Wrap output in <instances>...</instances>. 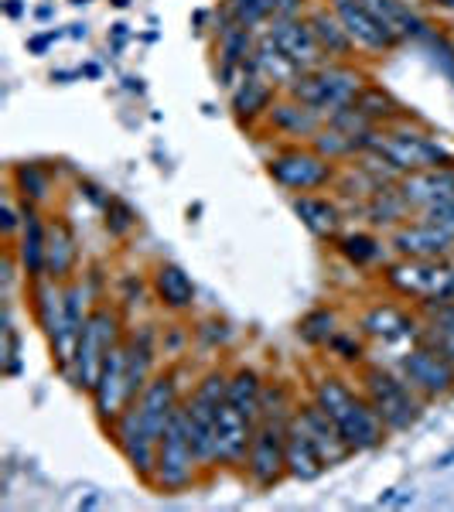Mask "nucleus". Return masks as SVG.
<instances>
[{
    "label": "nucleus",
    "mask_w": 454,
    "mask_h": 512,
    "mask_svg": "<svg viewBox=\"0 0 454 512\" xmlns=\"http://www.w3.org/2000/svg\"><path fill=\"white\" fill-rule=\"evenodd\" d=\"M55 38H59V35H55V31H48V35H38V38H31V41H28L31 55H41V52H45L48 45H52Z\"/></svg>",
    "instance_id": "49"
},
{
    "label": "nucleus",
    "mask_w": 454,
    "mask_h": 512,
    "mask_svg": "<svg viewBox=\"0 0 454 512\" xmlns=\"http://www.w3.org/2000/svg\"><path fill=\"white\" fill-rule=\"evenodd\" d=\"M328 7L338 14V21L345 24V31H349V38L356 41V48L362 55L379 59V55H386L403 45V38L393 35L386 24H379L362 0H328Z\"/></svg>",
    "instance_id": "14"
},
{
    "label": "nucleus",
    "mask_w": 454,
    "mask_h": 512,
    "mask_svg": "<svg viewBox=\"0 0 454 512\" xmlns=\"http://www.w3.org/2000/svg\"><path fill=\"white\" fill-rule=\"evenodd\" d=\"M123 335L127 332H123V321L117 315V308H110V304H96V308L89 311L86 328H82V335H79L76 362H72V373H69L76 390L93 393L106 355L123 342Z\"/></svg>",
    "instance_id": "8"
},
{
    "label": "nucleus",
    "mask_w": 454,
    "mask_h": 512,
    "mask_svg": "<svg viewBox=\"0 0 454 512\" xmlns=\"http://www.w3.org/2000/svg\"><path fill=\"white\" fill-rule=\"evenodd\" d=\"M427 222H434V226H441L444 233H451L454 236V198H448V202H441V205H434V209H427V212H420Z\"/></svg>",
    "instance_id": "46"
},
{
    "label": "nucleus",
    "mask_w": 454,
    "mask_h": 512,
    "mask_svg": "<svg viewBox=\"0 0 454 512\" xmlns=\"http://www.w3.org/2000/svg\"><path fill=\"white\" fill-rule=\"evenodd\" d=\"M263 31H267V35L274 38V45H277L280 52H284L287 59H291L301 72L318 69V65H325V62H328V55L321 52L315 31H311V24H308V18H304V14H301V18H274Z\"/></svg>",
    "instance_id": "17"
},
{
    "label": "nucleus",
    "mask_w": 454,
    "mask_h": 512,
    "mask_svg": "<svg viewBox=\"0 0 454 512\" xmlns=\"http://www.w3.org/2000/svg\"><path fill=\"white\" fill-rule=\"evenodd\" d=\"M356 383L359 390L366 393V400L373 403V410L383 417L386 431L390 434H403L410 427L420 424L427 403L410 390V383L403 379L396 369L383 366V362H362L356 369Z\"/></svg>",
    "instance_id": "3"
},
{
    "label": "nucleus",
    "mask_w": 454,
    "mask_h": 512,
    "mask_svg": "<svg viewBox=\"0 0 454 512\" xmlns=\"http://www.w3.org/2000/svg\"><path fill=\"white\" fill-rule=\"evenodd\" d=\"M250 69L257 72V76H263L270 82V86H277L280 93H287V89L294 86V79L301 76V69L287 59L284 52L274 45V38L267 35V31H260V38H257V52H253V59H250Z\"/></svg>",
    "instance_id": "32"
},
{
    "label": "nucleus",
    "mask_w": 454,
    "mask_h": 512,
    "mask_svg": "<svg viewBox=\"0 0 454 512\" xmlns=\"http://www.w3.org/2000/svg\"><path fill=\"white\" fill-rule=\"evenodd\" d=\"M226 386H229L226 369H209V373L198 376V383L185 393V400H181L188 437H192L195 454L205 472L219 468L216 465V417H219L222 400H226Z\"/></svg>",
    "instance_id": "6"
},
{
    "label": "nucleus",
    "mask_w": 454,
    "mask_h": 512,
    "mask_svg": "<svg viewBox=\"0 0 454 512\" xmlns=\"http://www.w3.org/2000/svg\"><path fill=\"white\" fill-rule=\"evenodd\" d=\"M441 65H444V72L454 79V45L451 48H444V59H441Z\"/></svg>",
    "instance_id": "50"
},
{
    "label": "nucleus",
    "mask_w": 454,
    "mask_h": 512,
    "mask_svg": "<svg viewBox=\"0 0 454 512\" xmlns=\"http://www.w3.org/2000/svg\"><path fill=\"white\" fill-rule=\"evenodd\" d=\"M451 45H454V41H451Z\"/></svg>",
    "instance_id": "55"
},
{
    "label": "nucleus",
    "mask_w": 454,
    "mask_h": 512,
    "mask_svg": "<svg viewBox=\"0 0 454 512\" xmlns=\"http://www.w3.org/2000/svg\"><path fill=\"white\" fill-rule=\"evenodd\" d=\"M396 373L407 379L410 390L424 403H444L454 396V362L424 338L410 342V349L400 352Z\"/></svg>",
    "instance_id": "11"
},
{
    "label": "nucleus",
    "mask_w": 454,
    "mask_h": 512,
    "mask_svg": "<svg viewBox=\"0 0 454 512\" xmlns=\"http://www.w3.org/2000/svg\"><path fill=\"white\" fill-rule=\"evenodd\" d=\"M76 267H79L76 229L62 216H55L48 222V236H45V277L69 284V280H76Z\"/></svg>",
    "instance_id": "26"
},
{
    "label": "nucleus",
    "mask_w": 454,
    "mask_h": 512,
    "mask_svg": "<svg viewBox=\"0 0 454 512\" xmlns=\"http://www.w3.org/2000/svg\"><path fill=\"white\" fill-rule=\"evenodd\" d=\"M45 236L48 222L38 216V205L21 202V233L18 246H14V260H18L24 280L45 277Z\"/></svg>",
    "instance_id": "25"
},
{
    "label": "nucleus",
    "mask_w": 454,
    "mask_h": 512,
    "mask_svg": "<svg viewBox=\"0 0 454 512\" xmlns=\"http://www.w3.org/2000/svg\"><path fill=\"white\" fill-rule=\"evenodd\" d=\"M366 82L369 76L356 62H325V65H318V69L301 72L287 93L294 99H301V103L315 106L328 120L332 113L356 103V96L366 89Z\"/></svg>",
    "instance_id": "5"
},
{
    "label": "nucleus",
    "mask_w": 454,
    "mask_h": 512,
    "mask_svg": "<svg viewBox=\"0 0 454 512\" xmlns=\"http://www.w3.org/2000/svg\"><path fill=\"white\" fill-rule=\"evenodd\" d=\"M291 209H294V216L301 219V226L308 229L315 239H321V243H335V239L342 236L345 212L335 198L304 192V195L291 198Z\"/></svg>",
    "instance_id": "24"
},
{
    "label": "nucleus",
    "mask_w": 454,
    "mask_h": 512,
    "mask_svg": "<svg viewBox=\"0 0 454 512\" xmlns=\"http://www.w3.org/2000/svg\"><path fill=\"white\" fill-rule=\"evenodd\" d=\"M0 219H4V233L7 236H18L21 233V222H18V209H14V202L7 198L4 209H0Z\"/></svg>",
    "instance_id": "48"
},
{
    "label": "nucleus",
    "mask_w": 454,
    "mask_h": 512,
    "mask_svg": "<svg viewBox=\"0 0 454 512\" xmlns=\"http://www.w3.org/2000/svg\"><path fill=\"white\" fill-rule=\"evenodd\" d=\"M338 335V311L321 304V308H311L308 315L297 321V338H301L308 349H328V342Z\"/></svg>",
    "instance_id": "40"
},
{
    "label": "nucleus",
    "mask_w": 454,
    "mask_h": 512,
    "mask_svg": "<svg viewBox=\"0 0 454 512\" xmlns=\"http://www.w3.org/2000/svg\"><path fill=\"white\" fill-rule=\"evenodd\" d=\"M396 192L403 195V202L410 205V212H427L434 205L454 198V164H441V168H424L400 175L396 181Z\"/></svg>",
    "instance_id": "21"
},
{
    "label": "nucleus",
    "mask_w": 454,
    "mask_h": 512,
    "mask_svg": "<svg viewBox=\"0 0 454 512\" xmlns=\"http://www.w3.org/2000/svg\"><path fill=\"white\" fill-rule=\"evenodd\" d=\"M294 420L304 427V434H308L311 441H315V448L321 451V458H325L328 468L345 465L349 458H356V448H352V444L345 441L342 431H338V424L325 414V410L318 407L315 400L297 403V407H294Z\"/></svg>",
    "instance_id": "18"
},
{
    "label": "nucleus",
    "mask_w": 454,
    "mask_h": 512,
    "mask_svg": "<svg viewBox=\"0 0 454 512\" xmlns=\"http://www.w3.org/2000/svg\"><path fill=\"white\" fill-rule=\"evenodd\" d=\"M362 4L373 11V18L379 24H386V28H390L393 35H400L403 41L427 35L424 18H420L414 7L407 4V0H362Z\"/></svg>",
    "instance_id": "36"
},
{
    "label": "nucleus",
    "mask_w": 454,
    "mask_h": 512,
    "mask_svg": "<svg viewBox=\"0 0 454 512\" xmlns=\"http://www.w3.org/2000/svg\"><path fill=\"white\" fill-rule=\"evenodd\" d=\"M328 352H332L342 366H352V369H359L362 362H366V355H369L362 332L356 335V332H342V328H338V335L328 342Z\"/></svg>",
    "instance_id": "43"
},
{
    "label": "nucleus",
    "mask_w": 454,
    "mask_h": 512,
    "mask_svg": "<svg viewBox=\"0 0 454 512\" xmlns=\"http://www.w3.org/2000/svg\"><path fill=\"white\" fill-rule=\"evenodd\" d=\"M253 420L243 417L229 400H222L216 417V465L229 468V472H243L246 454H250L253 441Z\"/></svg>",
    "instance_id": "19"
},
{
    "label": "nucleus",
    "mask_w": 454,
    "mask_h": 512,
    "mask_svg": "<svg viewBox=\"0 0 454 512\" xmlns=\"http://www.w3.org/2000/svg\"><path fill=\"white\" fill-rule=\"evenodd\" d=\"M366 151L379 154L383 161H390L400 175L424 168H441V164H454V151L431 137L427 130L414 127L410 120L390 123V127H373L366 140Z\"/></svg>",
    "instance_id": "4"
},
{
    "label": "nucleus",
    "mask_w": 454,
    "mask_h": 512,
    "mask_svg": "<svg viewBox=\"0 0 454 512\" xmlns=\"http://www.w3.org/2000/svg\"><path fill=\"white\" fill-rule=\"evenodd\" d=\"M308 24L311 31H315L321 52L328 55V62H352L356 59V41L349 38V31H345V24L338 21V14L332 11L328 4H318V7H308Z\"/></svg>",
    "instance_id": "30"
},
{
    "label": "nucleus",
    "mask_w": 454,
    "mask_h": 512,
    "mask_svg": "<svg viewBox=\"0 0 454 512\" xmlns=\"http://www.w3.org/2000/svg\"><path fill=\"white\" fill-rule=\"evenodd\" d=\"M202 472L205 468H202V461H198L195 444L185 427V414H181V407H178V414L171 417V424L164 427V434L158 441V461H154V478L147 489H154L161 495H181L192 489Z\"/></svg>",
    "instance_id": "7"
},
{
    "label": "nucleus",
    "mask_w": 454,
    "mask_h": 512,
    "mask_svg": "<svg viewBox=\"0 0 454 512\" xmlns=\"http://www.w3.org/2000/svg\"><path fill=\"white\" fill-rule=\"evenodd\" d=\"M352 110H359L362 117H366L373 127H390V123H400V120H410V113L403 110V103L396 99L390 89L376 86L373 79L366 82V89L356 96V103H352Z\"/></svg>",
    "instance_id": "34"
},
{
    "label": "nucleus",
    "mask_w": 454,
    "mask_h": 512,
    "mask_svg": "<svg viewBox=\"0 0 454 512\" xmlns=\"http://www.w3.org/2000/svg\"><path fill=\"white\" fill-rule=\"evenodd\" d=\"M93 410H96V420L106 427L117 420L130 403V386H127V352H123V342L106 355L103 369H99V379L93 386Z\"/></svg>",
    "instance_id": "16"
},
{
    "label": "nucleus",
    "mask_w": 454,
    "mask_h": 512,
    "mask_svg": "<svg viewBox=\"0 0 454 512\" xmlns=\"http://www.w3.org/2000/svg\"><path fill=\"white\" fill-rule=\"evenodd\" d=\"M417 311H420V318H424V332H420V338L431 342L434 349H441L454 362V297H448V301L420 304Z\"/></svg>",
    "instance_id": "37"
},
{
    "label": "nucleus",
    "mask_w": 454,
    "mask_h": 512,
    "mask_svg": "<svg viewBox=\"0 0 454 512\" xmlns=\"http://www.w3.org/2000/svg\"><path fill=\"white\" fill-rule=\"evenodd\" d=\"M263 376L253 366H236L229 369V386H226V400L233 403L243 417H250L253 424L263 414Z\"/></svg>",
    "instance_id": "33"
},
{
    "label": "nucleus",
    "mask_w": 454,
    "mask_h": 512,
    "mask_svg": "<svg viewBox=\"0 0 454 512\" xmlns=\"http://www.w3.org/2000/svg\"><path fill=\"white\" fill-rule=\"evenodd\" d=\"M72 4H93V0H72Z\"/></svg>",
    "instance_id": "54"
},
{
    "label": "nucleus",
    "mask_w": 454,
    "mask_h": 512,
    "mask_svg": "<svg viewBox=\"0 0 454 512\" xmlns=\"http://www.w3.org/2000/svg\"><path fill=\"white\" fill-rule=\"evenodd\" d=\"M21 11L24 7L18 4V0H7V14H11V18H21Z\"/></svg>",
    "instance_id": "51"
},
{
    "label": "nucleus",
    "mask_w": 454,
    "mask_h": 512,
    "mask_svg": "<svg viewBox=\"0 0 454 512\" xmlns=\"http://www.w3.org/2000/svg\"><path fill=\"white\" fill-rule=\"evenodd\" d=\"M110 4H113V7H127L130 0H110Z\"/></svg>",
    "instance_id": "53"
},
{
    "label": "nucleus",
    "mask_w": 454,
    "mask_h": 512,
    "mask_svg": "<svg viewBox=\"0 0 454 512\" xmlns=\"http://www.w3.org/2000/svg\"><path fill=\"white\" fill-rule=\"evenodd\" d=\"M359 332L366 342L393 349V345L417 342L420 332H424V318H420V311H407L393 301H376L362 311Z\"/></svg>",
    "instance_id": "13"
},
{
    "label": "nucleus",
    "mask_w": 454,
    "mask_h": 512,
    "mask_svg": "<svg viewBox=\"0 0 454 512\" xmlns=\"http://www.w3.org/2000/svg\"><path fill=\"white\" fill-rule=\"evenodd\" d=\"M311 400L335 420L338 431L356 448V454L383 448L386 437H390L383 417L373 410V403L366 400L359 383L352 386L342 373H321L315 383H311Z\"/></svg>",
    "instance_id": "2"
},
{
    "label": "nucleus",
    "mask_w": 454,
    "mask_h": 512,
    "mask_svg": "<svg viewBox=\"0 0 454 512\" xmlns=\"http://www.w3.org/2000/svg\"><path fill=\"white\" fill-rule=\"evenodd\" d=\"M181 400H185V393H181L178 383V369H158L137 400H130L127 410L106 427L110 441L117 444V451L127 458V465L134 468V475L144 485H151L158 441L164 427L171 424V417L178 414Z\"/></svg>",
    "instance_id": "1"
},
{
    "label": "nucleus",
    "mask_w": 454,
    "mask_h": 512,
    "mask_svg": "<svg viewBox=\"0 0 454 512\" xmlns=\"http://www.w3.org/2000/svg\"><path fill=\"white\" fill-rule=\"evenodd\" d=\"M267 127L280 137L311 140L321 127H325V113H318L315 106L294 99L291 93H280L267 113Z\"/></svg>",
    "instance_id": "23"
},
{
    "label": "nucleus",
    "mask_w": 454,
    "mask_h": 512,
    "mask_svg": "<svg viewBox=\"0 0 454 512\" xmlns=\"http://www.w3.org/2000/svg\"><path fill=\"white\" fill-rule=\"evenodd\" d=\"M28 284H31V315H35V325L48 338V345H52L65 332V284L52 277H38L28 280Z\"/></svg>",
    "instance_id": "28"
},
{
    "label": "nucleus",
    "mask_w": 454,
    "mask_h": 512,
    "mask_svg": "<svg viewBox=\"0 0 454 512\" xmlns=\"http://www.w3.org/2000/svg\"><path fill=\"white\" fill-rule=\"evenodd\" d=\"M123 352H127V386L130 400H137L140 390L158 373V332L151 325H137L123 335Z\"/></svg>",
    "instance_id": "22"
},
{
    "label": "nucleus",
    "mask_w": 454,
    "mask_h": 512,
    "mask_svg": "<svg viewBox=\"0 0 454 512\" xmlns=\"http://www.w3.org/2000/svg\"><path fill=\"white\" fill-rule=\"evenodd\" d=\"M366 140L369 134H349V130H342V127H335V123H328L325 120V127L318 130L315 137L308 140L311 147L321 154V158H328V161H352V158H359L362 151H366Z\"/></svg>",
    "instance_id": "38"
},
{
    "label": "nucleus",
    "mask_w": 454,
    "mask_h": 512,
    "mask_svg": "<svg viewBox=\"0 0 454 512\" xmlns=\"http://www.w3.org/2000/svg\"><path fill=\"white\" fill-rule=\"evenodd\" d=\"M383 284L393 294L414 301L417 308L431 301H448V297H454V260H407V256H396V260L383 263Z\"/></svg>",
    "instance_id": "9"
},
{
    "label": "nucleus",
    "mask_w": 454,
    "mask_h": 512,
    "mask_svg": "<svg viewBox=\"0 0 454 512\" xmlns=\"http://www.w3.org/2000/svg\"><path fill=\"white\" fill-rule=\"evenodd\" d=\"M386 243L396 256H407V260H454V236L424 216L396 226Z\"/></svg>",
    "instance_id": "15"
},
{
    "label": "nucleus",
    "mask_w": 454,
    "mask_h": 512,
    "mask_svg": "<svg viewBox=\"0 0 454 512\" xmlns=\"http://www.w3.org/2000/svg\"><path fill=\"white\" fill-rule=\"evenodd\" d=\"M274 4V18H301L308 14V0H270Z\"/></svg>",
    "instance_id": "47"
},
{
    "label": "nucleus",
    "mask_w": 454,
    "mask_h": 512,
    "mask_svg": "<svg viewBox=\"0 0 454 512\" xmlns=\"http://www.w3.org/2000/svg\"><path fill=\"white\" fill-rule=\"evenodd\" d=\"M257 38H260V31L222 18V28L216 31V55H219V76L229 89L250 72V59H253V52H257Z\"/></svg>",
    "instance_id": "20"
},
{
    "label": "nucleus",
    "mask_w": 454,
    "mask_h": 512,
    "mask_svg": "<svg viewBox=\"0 0 454 512\" xmlns=\"http://www.w3.org/2000/svg\"><path fill=\"white\" fill-rule=\"evenodd\" d=\"M4 373L18 376L21 373V335L11 325V318L4 321Z\"/></svg>",
    "instance_id": "45"
},
{
    "label": "nucleus",
    "mask_w": 454,
    "mask_h": 512,
    "mask_svg": "<svg viewBox=\"0 0 454 512\" xmlns=\"http://www.w3.org/2000/svg\"><path fill=\"white\" fill-rule=\"evenodd\" d=\"M11 181H14V192L21 195V202H31V205H41L48 198V192H52V178H48V171L35 161L14 164Z\"/></svg>",
    "instance_id": "41"
},
{
    "label": "nucleus",
    "mask_w": 454,
    "mask_h": 512,
    "mask_svg": "<svg viewBox=\"0 0 454 512\" xmlns=\"http://www.w3.org/2000/svg\"><path fill=\"white\" fill-rule=\"evenodd\" d=\"M103 212H106V229H110V236H130L134 233V226H137V216H134V209H130L123 198H106V205H103Z\"/></svg>",
    "instance_id": "44"
},
{
    "label": "nucleus",
    "mask_w": 454,
    "mask_h": 512,
    "mask_svg": "<svg viewBox=\"0 0 454 512\" xmlns=\"http://www.w3.org/2000/svg\"><path fill=\"white\" fill-rule=\"evenodd\" d=\"M362 216H366L373 226H403V222H410V205L403 202V195L396 192V185H386V188H379L376 195H369L366 202H362Z\"/></svg>",
    "instance_id": "39"
},
{
    "label": "nucleus",
    "mask_w": 454,
    "mask_h": 512,
    "mask_svg": "<svg viewBox=\"0 0 454 512\" xmlns=\"http://www.w3.org/2000/svg\"><path fill=\"white\" fill-rule=\"evenodd\" d=\"M267 175L274 178L280 188H287L291 195H304V192L332 188L338 178V168H335V161L321 158L311 144H287L267 158Z\"/></svg>",
    "instance_id": "10"
},
{
    "label": "nucleus",
    "mask_w": 454,
    "mask_h": 512,
    "mask_svg": "<svg viewBox=\"0 0 454 512\" xmlns=\"http://www.w3.org/2000/svg\"><path fill=\"white\" fill-rule=\"evenodd\" d=\"M222 18L243 24V28L263 31L274 21V4L270 0H222Z\"/></svg>",
    "instance_id": "42"
},
{
    "label": "nucleus",
    "mask_w": 454,
    "mask_h": 512,
    "mask_svg": "<svg viewBox=\"0 0 454 512\" xmlns=\"http://www.w3.org/2000/svg\"><path fill=\"white\" fill-rule=\"evenodd\" d=\"M332 246L338 250V256H342L345 263H352L356 270L386 263V250H390V243H383V239H379L376 233H369V229H352V233H342Z\"/></svg>",
    "instance_id": "35"
},
{
    "label": "nucleus",
    "mask_w": 454,
    "mask_h": 512,
    "mask_svg": "<svg viewBox=\"0 0 454 512\" xmlns=\"http://www.w3.org/2000/svg\"><path fill=\"white\" fill-rule=\"evenodd\" d=\"M291 420H277V417H260L253 427V441L250 454H246V482L257 492H267L280 485L287 478V458H284V437Z\"/></svg>",
    "instance_id": "12"
},
{
    "label": "nucleus",
    "mask_w": 454,
    "mask_h": 512,
    "mask_svg": "<svg viewBox=\"0 0 454 512\" xmlns=\"http://www.w3.org/2000/svg\"><path fill=\"white\" fill-rule=\"evenodd\" d=\"M284 458H287V478H294V482H318V478L328 472V465H325V458H321V451L315 448V441L304 434V427L297 424L294 417H291V424H287Z\"/></svg>",
    "instance_id": "29"
},
{
    "label": "nucleus",
    "mask_w": 454,
    "mask_h": 512,
    "mask_svg": "<svg viewBox=\"0 0 454 512\" xmlns=\"http://www.w3.org/2000/svg\"><path fill=\"white\" fill-rule=\"evenodd\" d=\"M431 4L444 7V11H454V0H431Z\"/></svg>",
    "instance_id": "52"
},
{
    "label": "nucleus",
    "mask_w": 454,
    "mask_h": 512,
    "mask_svg": "<svg viewBox=\"0 0 454 512\" xmlns=\"http://www.w3.org/2000/svg\"><path fill=\"white\" fill-rule=\"evenodd\" d=\"M277 96H280V89L270 86L267 79L250 69L233 89H229V106H233V117L243 123V127H253L257 120H267Z\"/></svg>",
    "instance_id": "27"
},
{
    "label": "nucleus",
    "mask_w": 454,
    "mask_h": 512,
    "mask_svg": "<svg viewBox=\"0 0 454 512\" xmlns=\"http://www.w3.org/2000/svg\"><path fill=\"white\" fill-rule=\"evenodd\" d=\"M151 291L158 297V304L171 315H185V311L195 308V284L178 263H158L151 274Z\"/></svg>",
    "instance_id": "31"
}]
</instances>
